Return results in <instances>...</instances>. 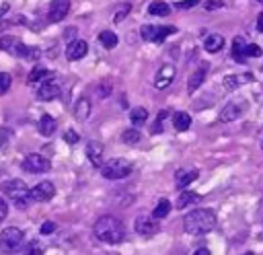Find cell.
Returning <instances> with one entry per match:
<instances>
[{
	"instance_id": "obj_1",
	"label": "cell",
	"mask_w": 263,
	"mask_h": 255,
	"mask_svg": "<svg viewBox=\"0 0 263 255\" xmlns=\"http://www.w3.org/2000/svg\"><path fill=\"white\" fill-rule=\"evenodd\" d=\"M92 232L95 236L101 241V243H107V245H117L123 241L125 236V228H123V222L115 216H101L95 226H92Z\"/></svg>"
},
{
	"instance_id": "obj_2",
	"label": "cell",
	"mask_w": 263,
	"mask_h": 255,
	"mask_svg": "<svg viewBox=\"0 0 263 255\" xmlns=\"http://www.w3.org/2000/svg\"><path fill=\"white\" fill-rule=\"evenodd\" d=\"M183 226L189 234H195V236H201L205 232H210L214 226H216V214L214 210L210 208H195L191 210L185 220H183Z\"/></svg>"
},
{
	"instance_id": "obj_3",
	"label": "cell",
	"mask_w": 263,
	"mask_h": 255,
	"mask_svg": "<svg viewBox=\"0 0 263 255\" xmlns=\"http://www.w3.org/2000/svg\"><path fill=\"white\" fill-rule=\"evenodd\" d=\"M2 193H4L10 202H14L18 208H25V206L31 202V189H29L27 183L21 181V179L4 181V183H2Z\"/></svg>"
},
{
	"instance_id": "obj_4",
	"label": "cell",
	"mask_w": 263,
	"mask_h": 255,
	"mask_svg": "<svg viewBox=\"0 0 263 255\" xmlns=\"http://www.w3.org/2000/svg\"><path fill=\"white\" fill-rule=\"evenodd\" d=\"M25 245V232L16 226H8L2 230L0 234V253L4 255H12L16 253L21 247Z\"/></svg>"
},
{
	"instance_id": "obj_5",
	"label": "cell",
	"mask_w": 263,
	"mask_h": 255,
	"mask_svg": "<svg viewBox=\"0 0 263 255\" xmlns=\"http://www.w3.org/2000/svg\"><path fill=\"white\" fill-rule=\"evenodd\" d=\"M132 162L127 158H111L107 162L101 165V175L105 179H111V181H117V179H123L132 173Z\"/></svg>"
},
{
	"instance_id": "obj_6",
	"label": "cell",
	"mask_w": 263,
	"mask_h": 255,
	"mask_svg": "<svg viewBox=\"0 0 263 255\" xmlns=\"http://www.w3.org/2000/svg\"><path fill=\"white\" fill-rule=\"evenodd\" d=\"M0 49H6L8 53H14V56H18V58H29V60H35V58L39 56V49L25 45V43L18 41L16 37H2V39H0Z\"/></svg>"
},
{
	"instance_id": "obj_7",
	"label": "cell",
	"mask_w": 263,
	"mask_h": 255,
	"mask_svg": "<svg viewBox=\"0 0 263 255\" xmlns=\"http://www.w3.org/2000/svg\"><path fill=\"white\" fill-rule=\"evenodd\" d=\"M175 27H152V25H144L142 27V37L146 41H154V43H162L166 35L175 33Z\"/></svg>"
},
{
	"instance_id": "obj_8",
	"label": "cell",
	"mask_w": 263,
	"mask_h": 255,
	"mask_svg": "<svg viewBox=\"0 0 263 255\" xmlns=\"http://www.w3.org/2000/svg\"><path fill=\"white\" fill-rule=\"evenodd\" d=\"M49 167H51L49 160L45 156H41V154H29L23 160V169L29 171V173H47Z\"/></svg>"
},
{
	"instance_id": "obj_9",
	"label": "cell",
	"mask_w": 263,
	"mask_h": 255,
	"mask_svg": "<svg viewBox=\"0 0 263 255\" xmlns=\"http://www.w3.org/2000/svg\"><path fill=\"white\" fill-rule=\"evenodd\" d=\"M175 76H177V68H175L173 64H164V66H160V70L156 72L154 86H156L158 90H164V88L175 80Z\"/></svg>"
},
{
	"instance_id": "obj_10",
	"label": "cell",
	"mask_w": 263,
	"mask_h": 255,
	"mask_svg": "<svg viewBox=\"0 0 263 255\" xmlns=\"http://www.w3.org/2000/svg\"><path fill=\"white\" fill-rule=\"evenodd\" d=\"M55 195V187L51 181H41L31 189V199L35 202H49Z\"/></svg>"
},
{
	"instance_id": "obj_11",
	"label": "cell",
	"mask_w": 263,
	"mask_h": 255,
	"mask_svg": "<svg viewBox=\"0 0 263 255\" xmlns=\"http://www.w3.org/2000/svg\"><path fill=\"white\" fill-rule=\"evenodd\" d=\"M134 228H136V232L142 234V236H152V234L158 230V220H154L152 216H138Z\"/></svg>"
},
{
	"instance_id": "obj_12",
	"label": "cell",
	"mask_w": 263,
	"mask_h": 255,
	"mask_svg": "<svg viewBox=\"0 0 263 255\" xmlns=\"http://www.w3.org/2000/svg\"><path fill=\"white\" fill-rule=\"evenodd\" d=\"M68 10H70V0H51L49 10H47V21L58 23L68 14Z\"/></svg>"
},
{
	"instance_id": "obj_13",
	"label": "cell",
	"mask_w": 263,
	"mask_h": 255,
	"mask_svg": "<svg viewBox=\"0 0 263 255\" xmlns=\"http://www.w3.org/2000/svg\"><path fill=\"white\" fill-rule=\"evenodd\" d=\"M58 95H60V84H58L55 78H49V80L41 82L39 88H37V99H41V101H51Z\"/></svg>"
},
{
	"instance_id": "obj_14",
	"label": "cell",
	"mask_w": 263,
	"mask_h": 255,
	"mask_svg": "<svg viewBox=\"0 0 263 255\" xmlns=\"http://www.w3.org/2000/svg\"><path fill=\"white\" fill-rule=\"evenodd\" d=\"M86 51H88L86 41H82V39H74V41H70V43H68V47H66V58H68L70 62H74V60L84 58V56H86Z\"/></svg>"
},
{
	"instance_id": "obj_15",
	"label": "cell",
	"mask_w": 263,
	"mask_h": 255,
	"mask_svg": "<svg viewBox=\"0 0 263 255\" xmlns=\"http://www.w3.org/2000/svg\"><path fill=\"white\" fill-rule=\"evenodd\" d=\"M205 72H208V64H201L199 68H195V70L189 74V78H187V90H189V93H195V90L201 86V82L205 80Z\"/></svg>"
},
{
	"instance_id": "obj_16",
	"label": "cell",
	"mask_w": 263,
	"mask_h": 255,
	"mask_svg": "<svg viewBox=\"0 0 263 255\" xmlns=\"http://www.w3.org/2000/svg\"><path fill=\"white\" fill-rule=\"evenodd\" d=\"M103 150L105 148L101 142H88V146H86V158L97 169H101V165H103Z\"/></svg>"
},
{
	"instance_id": "obj_17",
	"label": "cell",
	"mask_w": 263,
	"mask_h": 255,
	"mask_svg": "<svg viewBox=\"0 0 263 255\" xmlns=\"http://www.w3.org/2000/svg\"><path fill=\"white\" fill-rule=\"evenodd\" d=\"M253 80V74H232V76H226L224 78V86L228 88V90H234V88H238V86H242V84H247V82H251Z\"/></svg>"
},
{
	"instance_id": "obj_18",
	"label": "cell",
	"mask_w": 263,
	"mask_h": 255,
	"mask_svg": "<svg viewBox=\"0 0 263 255\" xmlns=\"http://www.w3.org/2000/svg\"><path fill=\"white\" fill-rule=\"evenodd\" d=\"M245 111V105H238V103H228L226 107H222L220 111V119L222 121H232V119H238V115Z\"/></svg>"
},
{
	"instance_id": "obj_19",
	"label": "cell",
	"mask_w": 263,
	"mask_h": 255,
	"mask_svg": "<svg viewBox=\"0 0 263 255\" xmlns=\"http://www.w3.org/2000/svg\"><path fill=\"white\" fill-rule=\"evenodd\" d=\"M175 179H177V187H179V189H185L187 185H191V183L197 179V171L179 169V171L175 173Z\"/></svg>"
},
{
	"instance_id": "obj_20",
	"label": "cell",
	"mask_w": 263,
	"mask_h": 255,
	"mask_svg": "<svg viewBox=\"0 0 263 255\" xmlns=\"http://www.w3.org/2000/svg\"><path fill=\"white\" fill-rule=\"evenodd\" d=\"M90 101L86 99V97H80L76 103H74V115H76V119L78 121H86V117L90 115Z\"/></svg>"
},
{
	"instance_id": "obj_21",
	"label": "cell",
	"mask_w": 263,
	"mask_h": 255,
	"mask_svg": "<svg viewBox=\"0 0 263 255\" xmlns=\"http://www.w3.org/2000/svg\"><path fill=\"white\" fill-rule=\"evenodd\" d=\"M203 47H205L210 53H216V51H220V49L224 47V37L218 35V33H212V35H208V37L203 39Z\"/></svg>"
},
{
	"instance_id": "obj_22",
	"label": "cell",
	"mask_w": 263,
	"mask_h": 255,
	"mask_svg": "<svg viewBox=\"0 0 263 255\" xmlns=\"http://www.w3.org/2000/svg\"><path fill=\"white\" fill-rule=\"evenodd\" d=\"M37 128H39V132H41V136H51V134L55 132V119H53L51 115L43 113V115L39 117Z\"/></svg>"
},
{
	"instance_id": "obj_23",
	"label": "cell",
	"mask_w": 263,
	"mask_h": 255,
	"mask_svg": "<svg viewBox=\"0 0 263 255\" xmlns=\"http://www.w3.org/2000/svg\"><path fill=\"white\" fill-rule=\"evenodd\" d=\"M173 125H175V130H179V132L189 130V125H191V117H189V113H185V111H177V113L173 115Z\"/></svg>"
},
{
	"instance_id": "obj_24",
	"label": "cell",
	"mask_w": 263,
	"mask_h": 255,
	"mask_svg": "<svg viewBox=\"0 0 263 255\" xmlns=\"http://www.w3.org/2000/svg\"><path fill=\"white\" fill-rule=\"evenodd\" d=\"M199 199H201V197H199L197 193H193V191H183V193L177 197V204H175V206H177L179 210H183V208H187L189 204H195V202H199Z\"/></svg>"
},
{
	"instance_id": "obj_25",
	"label": "cell",
	"mask_w": 263,
	"mask_h": 255,
	"mask_svg": "<svg viewBox=\"0 0 263 255\" xmlns=\"http://www.w3.org/2000/svg\"><path fill=\"white\" fill-rule=\"evenodd\" d=\"M148 12L154 14V16H166V14L171 12V6H168L166 2H162V0H154V2L148 6Z\"/></svg>"
},
{
	"instance_id": "obj_26",
	"label": "cell",
	"mask_w": 263,
	"mask_h": 255,
	"mask_svg": "<svg viewBox=\"0 0 263 255\" xmlns=\"http://www.w3.org/2000/svg\"><path fill=\"white\" fill-rule=\"evenodd\" d=\"M49 78H53L51 76V72L47 70V68H35V70H31V74H29V82H45V80H49Z\"/></svg>"
},
{
	"instance_id": "obj_27",
	"label": "cell",
	"mask_w": 263,
	"mask_h": 255,
	"mask_svg": "<svg viewBox=\"0 0 263 255\" xmlns=\"http://www.w3.org/2000/svg\"><path fill=\"white\" fill-rule=\"evenodd\" d=\"M129 119H132L134 125H144L146 119H148V111H146V107H134V109L129 111Z\"/></svg>"
},
{
	"instance_id": "obj_28",
	"label": "cell",
	"mask_w": 263,
	"mask_h": 255,
	"mask_svg": "<svg viewBox=\"0 0 263 255\" xmlns=\"http://www.w3.org/2000/svg\"><path fill=\"white\" fill-rule=\"evenodd\" d=\"M171 212V202L168 199H158V204H156V208L152 210V218L154 220H160V218H166V214Z\"/></svg>"
},
{
	"instance_id": "obj_29",
	"label": "cell",
	"mask_w": 263,
	"mask_h": 255,
	"mask_svg": "<svg viewBox=\"0 0 263 255\" xmlns=\"http://www.w3.org/2000/svg\"><path fill=\"white\" fill-rule=\"evenodd\" d=\"M99 41H101L103 47L111 49V47L117 45V35H115L113 31H101V33H99Z\"/></svg>"
},
{
	"instance_id": "obj_30",
	"label": "cell",
	"mask_w": 263,
	"mask_h": 255,
	"mask_svg": "<svg viewBox=\"0 0 263 255\" xmlns=\"http://www.w3.org/2000/svg\"><path fill=\"white\" fill-rule=\"evenodd\" d=\"M245 45H247V43H245L242 37H236V39H234V43H232V58H234V60H238V62L245 60V56H242V53H245Z\"/></svg>"
},
{
	"instance_id": "obj_31",
	"label": "cell",
	"mask_w": 263,
	"mask_h": 255,
	"mask_svg": "<svg viewBox=\"0 0 263 255\" xmlns=\"http://www.w3.org/2000/svg\"><path fill=\"white\" fill-rule=\"evenodd\" d=\"M140 138H142V134L138 132V130H125L123 134H121V140L125 142V144H138L140 142Z\"/></svg>"
},
{
	"instance_id": "obj_32",
	"label": "cell",
	"mask_w": 263,
	"mask_h": 255,
	"mask_svg": "<svg viewBox=\"0 0 263 255\" xmlns=\"http://www.w3.org/2000/svg\"><path fill=\"white\" fill-rule=\"evenodd\" d=\"M10 84H12V78H10V74H8V72H0V95L8 93Z\"/></svg>"
},
{
	"instance_id": "obj_33",
	"label": "cell",
	"mask_w": 263,
	"mask_h": 255,
	"mask_svg": "<svg viewBox=\"0 0 263 255\" xmlns=\"http://www.w3.org/2000/svg\"><path fill=\"white\" fill-rule=\"evenodd\" d=\"M25 255H43V249L37 241H31L27 247H25Z\"/></svg>"
},
{
	"instance_id": "obj_34",
	"label": "cell",
	"mask_w": 263,
	"mask_h": 255,
	"mask_svg": "<svg viewBox=\"0 0 263 255\" xmlns=\"http://www.w3.org/2000/svg\"><path fill=\"white\" fill-rule=\"evenodd\" d=\"M242 56H247V58H259V56H261V47L255 45V43L245 45V53H242Z\"/></svg>"
},
{
	"instance_id": "obj_35",
	"label": "cell",
	"mask_w": 263,
	"mask_h": 255,
	"mask_svg": "<svg viewBox=\"0 0 263 255\" xmlns=\"http://www.w3.org/2000/svg\"><path fill=\"white\" fill-rule=\"evenodd\" d=\"M10 136H12V130H8V128H0V148H4V146L10 142Z\"/></svg>"
},
{
	"instance_id": "obj_36",
	"label": "cell",
	"mask_w": 263,
	"mask_h": 255,
	"mask_svg": "<svg viewBox=\"0 0 263 255\" xmlns=\"http://www.w3.org/2000/svg\"><path fill=\"white\" fill-rule=\"evenodd\" d=\"M64 140H66L68 144H76V142L80 140V136H78V132H74V130H66V132H64Z\"/></svg>"
},
{
	"instance_id": "obj_37",
	"label": "cell",
	"mask_w": 263,
	"mask_h": 255,
	"mask_svg": "<svg viewBox=\"0 0 263 255\" xmlns=\"http://www.w3.org/2000/svg\"><path fill=\"white\" fill-rule=\"evenodd\" d=\"M129 8H132V4L129 2H123V6L117 10V14H115V23H119L121 21V16H125L127 12H129Z\"/></svg>"
},
{
	"instance_id": "obj_38",
	"label": "cell",
	"mask_w": 263,
	"mask_h": 255,
	"mask_svg": "<svg viewBox=\"0 0 263 255\" xmlns=\"http://www.w3.org/2000/svg\"><path fill=\"white\" fill-rule=\"evenodd\" d=\"M53 230H55V224H53V222H43V224H41V228H39V232H41V234H51Z\"/></svg>"
},
{
	"instance_id": "obj_39",
	"label": "cell",
	"mask_w": 263,
	"mask_h": 255,
	"mask_svg": "<svg viewBox=\"0 0 263 255\" xmlns=\"http://www.w3.org/2000/svg\"><path fill=\"white\" fill-rule=\"evenodd\" d=\"M203 6H205L208 10H214V8H222V6H224V2H222V0H210V2H205Z\"/></svg>"
},
{
	"instance_id": "obj_40",
	"label": "cell",
	"mask_w": 263,
	"mask_h": 255,
	"mask_svg": "<svg viewBox=\"0 0 263 255\" xmlns=\"http://www.w3.org/2000/svg\"><path fill=\"white\" fill-rule=\"evenodd\" d=\"M164 115H166V113L162 111V113L158 115V119H156V123L152 125V132H154V134H156V132H162V119H164Z\"/></svg>"
},
{
	"instance_id": "obj_41",
	"label": "cell",
	"mask_w": 263,
	"mask_h": 255,
	"mask_svg": "<svg viewBox=\"0 0 263 255\" xmlns=\"http://www.w3.org/2000/svg\"><path fill=\"white\" fill-rule=\"evenodd\" d=\"M199 0H181V2H177V8H191V6H195Z\"/></svg>"
},
{
	"instance_id": "obj_42",
	"label": "cell",
	"mask_w": 263,
	"mask_h": 255,
	"mask_svg": "<svg viewBox=\"0 0 263 255\" xmlns=\"http://www.w3.org/2000/svg\"><path fill=\"white\" fill-rule=\"evenodd\" d=\"M6 214H8V204H6V202L0 197V222L6 218Z\"/></svg>"
},
{
	"instance_id": "obj_43",
	"label": "cell",
	"mask_w": 263,
	"mask_h": 255,
	"mask_svg": "<svg viewBox=\"0 0 263 255\" xmlns=\"http://www.w3.org/2000/svg\"><path fill=\"white\" fill-rule=\"evenodd\" d=\"M191 255H212V253H210V249H208V247H199V249H195Z\"/></svg>"
},
{
	"instance_id": "obj_44",
	"label": "cell",
	"mask_w": 263,
	"mask_h": 255,
	"mask_svg": "<svg viewBox=\"0 0 263 255\" xmlns=\"http://www.w3.org/2000/svg\"><path fill=\"white\" fill-rule=\"evenodd\" d=\"M257 29H259V31L263 33V12H261V14L257 16Z\"/></svg>"
},
{
	"instance_id": "obj_45",
	"label": "cell",
	"mask_w": 263,
	"mask_h": 255,
	"mask_svg": "<svg viewBox=\"0 0 263 255\" xmlns=\"http://www.w3.org/2000/svg\"><path fill=\"white\" fill-rule=\"evenodd\" d=\"M4 12H8V4H0V16H2Z\"/></svg>"
},
{
	"instance_id": "obj_46",
	"label": "cell",
	"mask_w": 263,
	"mask_h": 255,
	"mask_svg": "<svg viewBox=\"0 0 263 255\" xmlns=\"http://www.w3.org/2000/svg\"><path fill=\"white\" fill-rule=\"evenodd\" d=\"M242 255H253V251H245V253H242Z\"/></svg>"
},
{
	"instance_id": "obj_47",
	"label": "cell",
	"mask_w": 263,
	"mask_h": 255,
	"mask_svg": "<svg viewBox=\"0 0 263 255\" xmlns=\"http://www.w3.org/2000/svg\"><path fill=\"white\" fill-rule=\"evenodd\" d=\"M261 146H263V144H261Z\"/></svg>"
}]
</instances>
